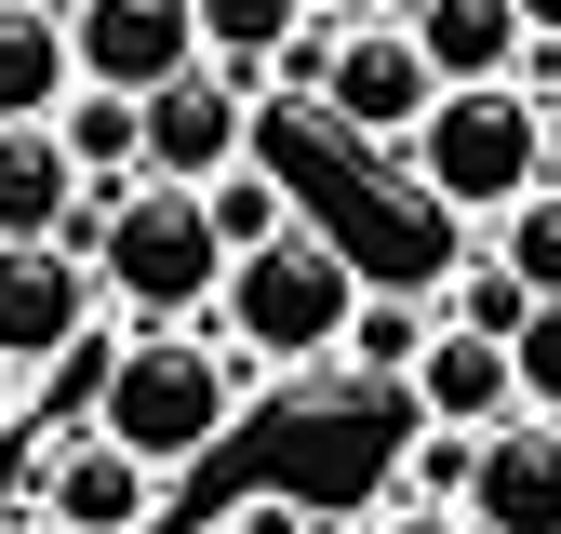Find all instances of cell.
Instances as JSON below:
<instances>
[{"instance_id":"obj_16","label":"cell","mask_w":561,"mask_h":534,"mask_svg":"<svg viewBox=\"0 0 561 534\" xmlns=\"http://www.w3.org/2000/svg\"><path fill=\"white\" fill-rule=\"evenodd\" d=\"M187 14H201V67H228V81L295 54V0H187Z\"/></svg>"},{"instance_id":"obj_18","label":"cell","mask_w":561,"mask_h":534,"mask_svg":"<svg viewBox=\"0 0 561 534\" xmlns=\"http://www.w3.org/2000/svg\"><path fill=\"white\" fill-rule=\"evenodd\" d=\"M201 228H215V254L241 267V254H267L280 228H295V200H280V174H254V161H241V174L201 187Z\"/></svg>"},{"instance_id":"obj_4","label":"cell","mask_w":561,"mask_h":534,"mask_svg":"<svg viewBox=\"0 0 561 534\" xmlns=\"http://www.w3.org/2000/svg\"><path fill=\"white\" fill-rule=\"evenodd\" d=\"M347 307H362V267H347L321 228H280L267 254H241L228 281H215V321L241 334L254 361H334Z\"/></svg>"},{"instance_id":"obj_5","label":"cell","mask_w":561,"mask_h":534,"mask_svg":"<svg viewBox=\"0 0 561 534\" xmlns=\"http://www.w3.org/2000/svg\"><path fill=\"white\" fill-rule=\"evenodd\" d=\"M241 148H254V94L228 81V67H187V81H161L148 107H134V174L148 187H215V174H241Z\"/></svg>"},{"instance_id":"obj_2","label":"cell","mask_w":561,"mask_h":534,"mask_svg":"<svg viewBox=\"0 0 561 534\" xmlns=\"http://www.w3.org/2000/svg\"><path fill=\"white\" fill-rule=\"evenodd\" d=\"M94 441H121L148 481L187 467V454H215L228 441V361L201 334H134L107 361V387H94Z\"/></svg>"},{"instance_id":"obj_19","label":"cell","mask_w":561,"mask_h":534,"mask_svg":"<svg viewBox=\"0 0 561 534\" xmlns=\"http://www.w3.org/2000/svg\"><path fill=\"white\" fill-rule=\"evenodd\" d=\"M54 148H67L81 187H134V107L121 94H67L54 107Z\"/></svg>"},{"instance_id":"obj_7","label":"cell","mask_w":561,"mask_h":534,"mask_svg":"<svg viewBox=\"0 0 561 534\" xmlns=\"http://www.w3.org/2000/svg\"><path fill=\"white\" fill-rule=\"evenodd\" d=\"M81 321H94V267L81 254H67V241H0V374L67 361Z\"/></svg>"},{"instance_id":"obj_9","label":"cell","mask_w":561,"mask_h":534,"mask_svg":"<svg viewBox=\"0 0 561 534\" xmlns=\"http://www.w3.org/2000/svg\"><path fill=\"white\" fill-rule=\"evenodd\" d=\"M428 67H414V40L401 27H347L334 54H321V107H334V134H362V148H401L414 120H428Z\"/></svg>"},{"instance_id":"obj_14","label":"cell","mask_w":561,"mask_h":534,"mask_svg":"<svg viewBox=\"0 0 561 534\" xmlns=\"http://www.w3.org/2000/svg\"><path fill=\"white\" fill-rule=\"evenodd\" d=\"M67 214H81V174H67L54 120L0 134V241H67Z\"/></svg>"},{"instance_id":"obj_12","label":"cell","mask_w":561,"mask_h":534,"mask_svg":"<svg viewBox=\"0 0 561 534\" xmlns=\"http://www.w3.org/2000/svg\"><path fill=\"white\" fill-rule=\"evenodd\" d=\"M401 40H414V67H428L442 94H481V81L522 67V14H508V0H414Z\"/></svg>"},{"instance_id":"obj_10","label":"cell","mask_w":561,"mask_h":534,"mask_svg":"<svg viewBox=\"0 0 561 534\" xmlns=\"http://www.w3.org/2000/svg\"><path fill=\"white\" fill-rule=\"evenodd\" d=\"M148 508H161V481H148L121 441L81 428V441L41 454V521H54V534H148Z\"/></svg>"},{"instance_id":"obj_24","label":"cell","mask_w":561,"mask_h":534,"mask_svg":"<svg viewBox=\"0 0 561 534\" xmlns=\"http://www.w3.org/2000/svg\"><path fill=\"white\" fill-rule=\"evenodd\" d=\"M362 534H468L455 508H388V521H362Z\"/></svg>"},{"instance_id":"obj_27","label":"cell","mask_w":561,"mask_h":534,"mask_svg":"<svg viewBox=\"0 0 561 534\" xmlns=\"http://www.w3.org/2000/svg\"><path fill=\"white\" fill-rule=\"evenodd\" d=\"M0 428H14V374H0Z\"/></svg>"},{"instance_id":"obj_25","label":"cell","mask_w":561,"mask_h":534,"mask_svg":"<svg viewBox=\"0 0 561 534\" xmlns=\"http://www.w3.org/2000/svg\"><path fill=\"white\" fill-rule=\"evenodd\" d=\"M535 148H548V187H561V94H535Z\"/></svg>"},{"instance_id":"obj_21","label":"cell","mask_w":561,"mask_h":534,"mask_svg":"<svg viewBox=\"0 0 561 534\" xmlns=\"http://www.w3.org/2000/svg\"><path fill=\"white\" fill-rule=\"evenodd\" d=\"M455 495H468V441H455V428H428V441L401 454V495H388V508H455Z\"/></svg>"},{"instance_id":"obj_20","label":"cell","mask_w":561,"mask_h":534,"mask_svg":"<svg viewBox=\"0 0 561 534\" xmlns=\"http://www.w3.org/2000/svg\"><path fill=\"white\" fill-rule=\"evenodd\" d=\"M508 387L561 428V307H522V334H508Z\"/></svg>"},{"instance_id":"obj_15","label":"cell","mask_w":561,"mask_h":534,"mask_svg":"<svg viewBox=\"0 0 561 534\" xmlns=\"http://www.w3.org/2000/svg\"><path fill=\"white\" fill-rule=\"evenodd\" d=\"M495 281L522 307H561V187H535V200L495 214Z\"/></svg>"},{"instance_id":"obj_11","label":"cell","mask_w":561,"mask_h":534,"mask_svg":"<svg viewBox=\"0 0 561 534\" xmlns=\"http://www.w3.org/2000/svg\"><path fill=\"white\" fill-rule=\"evenodd\" d=\"M414 415H428V428H455V441H481V428H508L522 415V387H508V348H495V334H428V348H414Z\"/></svg>"},{"instance_id":"obj_8","label":"cell","mask_w":561,"mask_h":534,"mask_svg":"<svg viewBox=\"0 0 561 534\" xmlns=\"http://www.w3.org/2000/svg\"><path fill=\"white\" fill-rule=\"evenodd\" d=\"M468 534H561V428L508 415V428H481L468 441V495H455Z\"/></svg>"},{"instance_id":"obj_1","label":"cell","mask_w":561,"mask_h":534,"mask_svg":"<svg viewBox=\"0 0 561 534\" xmlns=\"http://www.w3.org/2000/svg\"><path fill=\"white\" fill-rule=\"evenodd\" d=\"M81 267L121 294V307H148V321H187V307H215V281H228V254H215V228H201V200L187 187H94V241H81Z\"/></svg>"},{"instance_id":"obj_23","label":"cell","mask_w":561,"mask_h":534,"mask_svg":"<svg viewBox=\"0 0 561 534\" xmlns=\"http://www.w3.org/2000/svg\"><path fill=\"white\" fill-rule=\"evenodd\" d=\"M215 534H308V521H295V508H280V495H254V508H228Z\"/></svg>"},{"instance_id":"obj_6","label":"cell","mask_w":561,"mask_h":534,"mask_svg":"<svg viewBox=\"0 0 561 534\" xmlns=\"http://www.w3.org/2000/svg\"><path fill=\"white\" fill-rule=\"evenodd\" d=\"M67 67H81V94L148 107L161 81L201 67V14L187 0H67Z\"/></svg>"},{"instance_id":"obj_3","label":"cell","mask_w":561,"mask_h":534,"mask_svg":"<svg viewBox=\"0 0 561 534\" xmlns=\"http://www.w3.org/2000/svg\"><path fill=\"white\" fill-rule=\"evenodd\" d=\"M414 187L442 214H508V200L548 187V148H535V94L522 81H481V94H428V120L401 134Z\"/></svg>"},{"instance_id":"obj_13","label":"cell","mask_w":561,"mask_h":534,"mask_svg":"<svg viewBox=\"0 0 561 534\" xmlns=\"http://www.w3.org/2000/svg\"><path fill=\"white\" fill-rule=\"evenodd\" d=\"M67 94H81V67H67V14H54V0H0V134L54 120Z\"/></svg>"},{"instance_id":"obj_17","label":"cell","mask_w":561,"mask_h":534,"mask_svg":"<svg viewBox=\"0 0 561 534\" xmlns=\"http://www.w3.org/2000/svg\"><path fill=\"white\" fill-rule=\"evenodd\" d=\"M442 334V307L428 294H362L347 307V334H334V361H362V374H414V348Z\"/></svg>"},{"instance_id":"obj_22","label":"cell","mask_w":561,"mask_h":534,"mask_svg":"<svg viewBox=\"0 0 561 534\" xmlns=\"http://www.w3.org/2000/svg\"><path fill=\"white\" fill-rule=\"evenodd\" d=\"M455 334H495V348H508V334H522V294L495 281V267H468V281H455V307H442Z\"/></svg>"},{"instance_id":"obj_26","label":"cell","mask_w":561,"mask_h":534,"mask_svg":"<svg viewBox=\"0 0 561 534\" xmlns=\"http://www.w3.org/2000/svg\"><path fill=\"white\" fill-rule=\"evenodd\" d=\"M508 14H522V40H561V0H508Z\"/></svg>"},{"instance_id":"obj_28","label":"cell","mask_w":561,"mask_h":534,"mask_svg":"<svg viewBox=\"0 0 561 534\" xmlns=\"http://www.w3.org/2000/svg\"><path fill=\"white\" fill-rule=\"evenodd\" d=\"M14 534H54V521H41V508H27V521H14Z\"/></svg>"}]
</instances>
